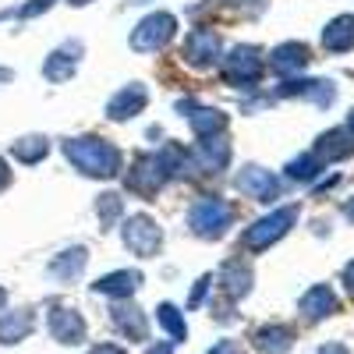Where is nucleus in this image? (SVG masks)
I'll return each instance as SVG.
<instances>
[{
  "instance_id": "1",
  "label": "nucleus",
  "mask_w": 354,
  "mask_h": 354,
  "mask_svg": "<svg viewBox=\"0 0 354 354\" xmlns=\"http://www.w3.org/2000/svg\"><path fill=\"white\" fill-rule=\"evenodd\" d=\"M61 153L64 160L93 181H117L124 174V153L121 145L103 138V135H71L61 138Z\"/></svg>"
},
{
  "instance_id": "2",
  "label": "nucleus",
  "mask_w": 354,
  "mask_h": 354,
  "mask_svg": "<svg viewBox=\"0 0 354 354\" xmlns=\"http://www.w3.org/2000/svg\"><path fill=\"white\" fill-rule=\"evenodd\" d=\"M298 216H301V205H298V202H290V205H280V209H273V213H266V216L252 220V223L241 230V248H245L248 255L270 252L273 245H280L287 234L294 230Z\"/></svg>"
},
{
  "instance_id": "3",
  "label": "nucleus",
  "mask_w": 354,
  "mask_h": 354,
  "mask_svg": "<svg viewBox=\"0 0 354 354\" xmlns=\"http://www.w3.org/2000/svg\"><path fill=\"white\" fill-rule=\"evenodd\" d=\"M185 223L192 230V238H198V241H220L223 234L230 230V223H234V205L227 198H220V195H198L188 205Z\"/></svg>"
},
{
  "instance_id": "4",
  "label": "nucleus",
  "mask_w": 354,
  "mask_h": 354,
  "mask_svg": "<svg viewBox=\"0 0 354 354\" xmlns=\"http://www.w3.org/2000/svg\"><path fill=\"white\" fill-rule=\"evenodd\" d=\"M220 68H223V82L230 88L248 93V88H259V82L266 75V50L255 43H234L230 50H223Z\"/></svg>"
},
{
  "instance_id": "5",
  "label": "nucleus",
  "mask_w": 354,
  "mask_h": 354,
  "mask_svg": "<svg viewBox=\"0 0 354 354\" xmlns=\"http://www.w3.org/2000/svg\"><path fill=\"white\" fill-rule=\"evenodd\" d=\"M177 28H181V18H177L174 11H149L145 18L135 21L131 36H128V46L135 53H160L174 43Z\"/></svg>"
},
{
  "instance_id": "6",
  "label": "nucleus",
  "mask_w": 354,
  "mask_h": 354,
  "mask_svg": "<svg viewBox=\"0 0 354 354\" xmlns=\"http://www.w3.org/2000/svg\"><path fill=\"white\" fill-rule=\"evenodd\" d=\"M121 245L135 259H156L167 245V234H163L156 216H149L142 209V213H131V216L121 220Z\"/></svg>"
},
{
  "instance_id": "7",
  "label": "nucleus",
  "mask_w": 354,
  "mask_h": 354,
  "mask_svg": "<svg viewBox=\"0 0 354 354\" xmlns=\"http://www.w3.org/2000/svg\"><path fill=\"white\" fill-rule=\"evenodd\" d=\"M234 160V145L227 135H213V138H195L188 145V167L192 177H220Z\"/></svg>"
},
{
  "instance_id": "8",
  "label": "nucleus",
  "mask_w": 354,
  "mask_h": 354,
  "mask_svg": "<svg viewBox=\"0 0 354 354\" xmlns=\"http://www.w3.org/2000/svg\"><path fill=\"white\" fill-rule=\"evenodd\" d=\"M121 181H124V192H131L135 198H156L170 185V177L163 174L156 153H138L131 167L121 174Z\"/></svg>"
},
{
  "instance_id": "9",
  "label": "nucleus",
  "mask_w": 354,
  "mask_h": 354,
  "mask_svg": "<svg viewBox=\"0 0 354 354\" xmlns=\"http://www.w3.org/2000/svg\"><path fill=\"white\" fill-rule=\"evenodd\" d=\"M181 61L188 68H195V71H213L223 61L220 32H213V28H205V25H195L192 32L185 36V43H181Z\"/></svg>"
},
{
  "instance_id": "10",
  "label": "nucleus",
  "mask_w": 354,
  "mask_h": 354,
  "mask_svg": "<svg viewBox=\"0 0 354 354\" xmlns=\"http://www.w3.org/2000/svg\"><path fill=\"white\" fill-rule=\"evenodd\" d=\"M234 192H241V195L252 198V202L273 205V202L283 195V181H280L273 170H266V167H259V163H245L238 174H234Z\"/></svg>"
},
{
  "instance_id": "11",
  "label": "nucleus",
  "mask_w": 354,
  "mask_h": 354,
  "mask_svg": "<svg viewBox=\"0 0 354 354\" xmlns=\"http://www.w3.org/2000/svg\"><path fill=\"white\" fill-rule=\"evenodd\" d=\"M46 333H50L53 344H61V347H82L88 340V322L71 305H53L46 312Z\"/></svg>"
},
{
  "instance_id": "12",
  "label": "nucleus",
  "mask_w": 354,
  "mask_h": 354,
  "mask_svg": "<svg viewBox=\"0 0 354 354\" xmlns=\"http://www.w3.org/2000/svg\"><path fill=\"white\" fill-rule=\"evenodd\" d=\"M149 100H153L149 96V85H145V82H128V85H121L106 100L103 113H106V121H113V124H128V121H135L138 113H145Z\"/></svg>"
},
{
  "instance_id": "13",
  "label": "nucleus",
  "mask_w": 354,
  "mask_h": 354,
  "mask_svg": "<svg viewBox=\"0 0 354 354\" xmlns=\"http://www.w3.org/2000/svg\"><path fill=\"white\" fill-rule=\"evenodd\" d=\"M277 100H308L315 106H333L337 100V85L330 78H280V85L273 88Z\"/></svg>"
},
{
  "instance_id": "14",
  "label": "nucleus",
  "mask_w": 354,
  "mask_h": 354,
  "mask_svg": "<svg viewBox=\"0 0 354 354\" xmlns=\"http://www.w3.org/2000/svg\"><path fill=\"white\" fill-rule=\"evenodd\" d=\"M82 57H85V43L82 39H64L61 46H53L43 61V78L50 85H64L78 75L82 68Z\"/></svg>"
},
{
  "instance_id": "15",
  "label": "nucleus",
  "mask_w": 354,
  "mask_h": 354,
  "mask_svg": "<svg viewBox=\"0 0 354 354\" xmlns=\"http://www.w3.org/2000/svg\"><path fill=\"white\" fill-rule=\"evenodd\" d=\"M174 110L188 117L192 124V135L195 138H213V135H227L230 128V117L220 110V106H205V103H195V100H177Z\"/></svg>"
},
{
  "instance_id": "16",
  "label": "nucleus",
  "mask_w": 354,
  "mask_h": 354,
  "mask_svg": "<svg viewBox=\"0 0 354 354\" xmlns=\"http://www.w3.org/2000/svg\"><path fill=\"white\" fill-rule=\"evenodd\" d=\"M110 326L128 344H149V315H145V308H138L131 298L110 301Z\"/></svg>"
},
{
  "instance_id": "17",
  "label": "nucleus",
  "mask_w": 354,
  "mask_h": 354,
  "mask_svg": "<svg viewBox=\"0 0 354 354\" xmlns=\"http://www.w3.org/2000/svg\"><path fill=\"white\" fill-rule=\"evenodd\" d=\"M85 266H88V248L85 245H68L46 262V280L57 283V287H75L85 277Z\"/></svg>"
},
{
  "instance_id": "18",
  "label": "nucleus",
  "mask_w": 354,
  "mask_h": 354,
  "mask_svg": "<svg viewBox=\"0 0 354 354\" xmlns=\"http://www.w3.org/2000/svg\"><path fill=\"white\" fill-rule=\"evenodd\" d=\"M216 283H220V290H223V298L227 301H245L248 294H252V287H255V270H252V262H245L241 255H234V259H227L223 266H220V273H216Z\"/></svg>"
},
{
  "instance_id": "19",
  "label": "nucleus",
  "mask_w": 354,
  "mask_h": 354,
  "mask_svg": "<svg viewBox=\"0 0 354 354\" xmlns=\"http://www.w3.org/2000/svg\"><path fill=\"white\" fill-rule=\"evenodd\" d=\"M248 340L259 354H290L294 344H298V330H294L290 322L273 319V322H259V326L248 333Z\"/></svg>"
},
{
  "instance_id": "20",
  "label": "nucleus",
  "mask_w": 354,
  "mask_h": 354,
  "mask_svg": "<svg viewBox=\"0 0 354 354\" xmlns=\"http://www.w3.org/2000/svg\"><path fill=\"white\" fill-rule=\"evenodd\" d=\"M142 283H145V273L135 270V266H124V270H113V273H103L100 280H93L88 290L100 294V298H110V301H124V298H135Z\"/></svg>"
},
{
  "instance_id": "21",
  "label": "nucleus",
  "mask_w": 354,
  "mask_h": 354,
  "mask_svg": "<svg viewBox=\"0 0 354 354\" xmlns=\"http://www.w3.org/2000/svg\"><path fill=\"white\" fill-rule=\"evenodd\" d=\"M308 64H312V50H308V43H298V39L280 43L266 53V68L280 78H298Z\"/></svg>"
},
{
  "instance_id": "22",
  "label": "nucleus",
  "mask_w": 354,
  "mask_h": 354,
  "mask_svg": "<svg viewBox=\"0 0 354 354\" xmlns=\"http://www.w3.org/2000/svg\"><path fill=\"white\" fill-rule=\"evenodd\" d=\"M340 312V298L337 290L330 283H312L301 298H298V315L308 322V326H315V322H326Z\"/></svg>"
},
{
  "instance_id": "23",
  "label": "nucleus",
  "mask_w": 354,
  "mask_h": 354,
  "mask_svg": "<svg viewBox=\"0 0 354 354\" xmlns=\"http://www.w3.org/2000/svg\"><path fill=\"white\" fill-rule=\"evenodd\" d=\"M36 308L21 305V308H4L0 312V347H18L36 333Z\"/></svg>"
},
{
  "instance_id": "24",
  "label": "nucleus",
  "mask_w": 354,
  "mask_h": 354,
  "mask_svg": "<svg viewBox=\"0 0 354 354\" xmlns=\"http://www.w3.org/2000/svg\"><path fill=\"white\" fill-rule=\"evenodd\" d=\"M312 153L319 156L322 167H330V163H340V160H351L354 156V135L347 128H330V131H322L312 145Z\"/></svg>"
},
{
  "instance_id": "25",
  "label": "nucleus",
  "mask_w": 354,
  "mask_h": 354,
  "mask_svg": "<svg viewBox=\"0 0 354 354\" xmlns=\"http://www.w3.org/2000/svg\"><path fill=\"white\" fill-rule=\"evenodd\" d=\"M50 153H53V138L43 135V131L18 135V138L11 142V160H18L21 167H39Z\"/></svg>"
},
{
  "instance_id": "26",
  "label": "nucleus",
  "mask_w": 354,
  "mask_h": 354,
  "mask_svg": "<svg viewBox=\"0 0 354 354\" xmlns=\"http://www.w3.org/2000/svg\"><path fill=\"white\" fill-rule=\"evenodd\" d=\"M156 160H160V167H163V174L170 177V181H188L192 177V167H188V145H181V142H163L160 149H156Z\"/></svg>"
},
{
  "instance_id": "27",
  "label": "nucleus",
  "mask_w": 354,
  "mask_h": 354,
  "mask_svg": "<svg viewBox=\"0 0 354 354\" xmlns=\"http://www.w3.org/2000/svg\"><path fill=\"white\" fill-rule=\"evenodd\" d=\"M322 50L326 53L354 50V15H337L326 28H322Z\"/></svg>"
},
{
  "instance_id": "28",
  "label": "nucleus",
  "mask_w": 354,
  "mask_h": 354,
  "mask_svg": "<svg viewBox=\"0 0 354 354\" xmlns=\"http://www.w3.org/2000/svg\"><path fill=\"white\" fill-rule=\"evenodd\" d=\"M93 213H96L103 234L117 230V227H121V220H124V195L121 192H100L96 202H93Z\"/></svg>"
},
{
  "instance_id": "29",
  "label": "nucleus",
  "mask_w": 354,
  "mask_h": 354,
  "mask_svg": "<svg viewBox=\"0 0 354 354\" xmlns=\"http://www.w3.org/2000/svg\"><path fill=\"white\" fill-rule=\"evenodd\" d=\"M156 322H160L163 333H167L177 347L188 340V319H185V312L177 308L174 301H160V305H156Z\"/></svg>"
},
{
  "instance_id": "30",
  "label": "nucleus",
  "mask_w": 354,
  "mask_h": 354,
  "mask_svg": "<svg viewBox=\"0 0 354 354\" xmlns=\"http://www.w3.org/2000/svg\"><path fill=\"white\" fill-rule=\"evenodd\" d=\"M326 170L319 163V156L308 149V153H298L287 167H283V174H287V181H298V185H312V181H319V174Z\"/></svg>"
},
{
  "instance_id": "31",
  "label": "nucleus",
  "mask_w": 354,
  "mask_h": 354,
  "mask_svg": "<svg viewBox=\"0 0 354 354\" xmlns=\"http://www.w3.org/2000/svg\"><path fill=\"white\" fill-rule=\"evenodd\" d=\"M213 283H216V273H202V277H195V283H192V290H188V312H198L202 305H209V294H213Z\"/></svg>"
},
{
  "instance_id": "32",
  "label": "nucleus",
  "mask_w": 354,
  "mask_h": 354,
  "mask_svg": "<svg viewBox=\"0 0 354 354\" xmlns=\"http://www.w3.org/2000/svg\"><path fill=\"white\" fill-rule=\"evenodd\" d=\"M57 4H61V0H25V4L15 11V18L18 21H32V18H43L46 11H53Z\"/></svg>"
},
{
  "instance_id": "33",
  "label": "nucleus",
  "mask_w": 354,
  "mask_h": 354,
  "mask_svg": "<svg viewBox=\"0 0 354 354\" xmlns=\"http://www.w3.org/2000/svg\"><path fill=\"white\" fill-rule=\"evenodd\" d=\"M205 354H245V347H241V340H234V337H220V340H213V347Z\"/></svg>"
},
{
  "instance_id": "34",
  "label": "nucleus",
  "mask_w": 354,
  "mask_h": 354,
  "mask_svg": "<svg viewBox=\"0 0 354 354\" xmlns=\"http://www.w3.org/2000/svg\"><path fill=\"white\" fill-rule=\"evenodd\" d=\"M213 308V319L216 322H238V308H234V301H227V298H220L216 305H209Z\"/></svg>"
},
{
  "instance_id": "35",
  "label": "nucleus",
  "mask_w": 354,
  "mask_h": 354,
  "mask_svg": "<svg viewBox=\"0 0 354 354\" xmlns=\"http://www.w3.org/2000/svg\"><path fill=\"white\" fill-rule=\"evenodd\" d=\"M85 354H128V347H121V344H113V340H100V344H93Z\"/></svg>"
},
{
  "instance_id": "36",
  "label": "nucleus",
  "mask_w": 354,
  "mask_h": 354,
  "mask_svg": "<svg viewBox=\"0 0 354 354\" xmlns=\"http://www.w3.org/2000/svg\"><path fill=\"white\" fill-rule=\"evenodd\" d=\"M145 354H177V344L167 337V340H149L145 344Z\"/></svg>"
},
{
  "instance_id": "37",
  "label": "nucleus",
  "mask_w": 354,
  "mask_h": 354,
  "mask_svg": "<svg viewBox=\"0 0 354 354\" xmlns=\"http://www.w3.org/2000/svg\"><path fill=\"white\" fill-rule=\"evenodd\" d=\"M312 354H351V347L340 344V340H326V344H319Z\"/></svg>"
},
{
  "instance_id": "38",
  "label": "nucleus",
  "mask_w": 354,
  "mask_h": 354,
  "mask_svg": "<svg viewBox=\"0 0 354 354\" xmlns=\"http://www.w3.org/2000/svg\"><path fill=\"white\" fill-rule=\"evenodd\" d=\"M11 185H15V170H11V163L4 156H0V192H8Z\"/></svg>"
},
{
  "instance_id": "39",
  "label": "nucleus",
  "mask_w": 354,
  "mask_h": 354,
  "mask_svg": "<svg viewBox=\"0 0 354 354\" xmlns=\"http://www.w3.org/2000/svg\"><path fill=\"white\" fill-rule=\"evenodd\" d=\"M340 283H344V290L354 298V259H351V262L344 266V270H340Z\"/></svg>"
},
{
  "instance_id": "40",
  "label": "nucleus",
  "mask_w": 354,
  "mask_h": 354,
  "mask_svg": "<svg viewBox=\"0 0 354 354\" xmlns=\"http://www.w3.org/2000/svg\"><path fill=\"white\" fill-rule=\"evenodd\" d=\"M15 82V68H0V85H11Z\"/></svg>"
},
{
  "instance_id": "41",
  "label": "nucleus",
  "mask_w": 354,
  "mask_h": 354,
  "mask_svg": "<svg viewBox=\"0 0 354 354\" xmlns=\"http://www.w3.org/2000/svg\"><path fill=\"white\" fill-rule=\"evenodd\" d=\"M8 301H11V294H8V287H4V283H0V312L8 308Z\"/></svg>"
},
{
  "instance_id": "42",
  "label": "nucleus",
  "mask_w": 354,
  "mask_h": 354,
  "mask_svg": "<svg viewBox=\"0 0 354 354\" xmlns=\"http://www.w3.org/2000/svg\"><path fill=\"white\" fill-rule=\"evenodd\" d=\"M344 216H347V220H351V223H354V198H351V202H347V205H344Z\"/></svg>"
},
{
  "instance_id": "43",
  "label": "nucleus",
  "mask_w": 354,
  "mask_h": 354,
  "mask_svg": "<svg viewBox=\"0 0 354 354\" xmlns=\"http://www.w3.org/2000/svg\"><path fill=\"white\" fill-rule=\"evenodd\" d=\"M71 8H85V4H93V0H68Z\"/></svg>"
},
{
  "instance_id": "44",
  "label": "nucleus",
  "mask_w": 354,
  "mask_h": 354,
  "mask_svg": "<svg viewBox=\"0 0 354 354\" xmlns=\"http://www.w3.org/2000/svg\"><path fill=\"white\" fill-rule=\"evenodd\" d=\"M347 131H351V135H354V110H351V113H347Z\"/></svg>"
}]
</instances>
